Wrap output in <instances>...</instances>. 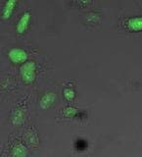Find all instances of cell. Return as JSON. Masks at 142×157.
<instances>
[{
  "instance_id": "1",
  "label": "cell",
  "mask_w": 142,
  "mask_h": 157,
  "mask_svg": "<svg viewBox=\"0 0 142 157\" xmlns=\"http://www.w3.org/2000/svg\"><path fill=\"white\" fill-rule=\"evenodd\" d=\"M21 75L23 78L26 82H32L36 78V65L34 61H26L23 65L21 66Z\"/></svg>"
},
{
  "instance_id": "2",
  "label": "cell",
  "mask_w": 142,
  "mask_h": 157,
  "mask_svg": "<svg viewBox=\"0 0 142 157\" xmlns=\"http://www.w3.org/2000/svg\"><path fill=\"white\" fill-rule=\"evenodd\" d=\"M8 55L10 59L13 62L20 63V62H24L28 58V53L27 51L23 48L20 47H13L9 50Z\"/></svg>"
},
{
  "instance_id": "3",
  "label": "cell",
  "mask_w": 142,
  "mask_h": 157,
  "mask_svg": "<svg viewBox=\"0 0 142 157\" xmlns=\"http://www.w3.org/2000/svg\"><path fill=\"white\" fill-rule=\"evenodd\" d=\"M29 20H31V13H29L28 11H26L21 16V18L19 19V21L16 25V29L19 33H23V32L26 31V29L28 28Z\"/></svg>"
},
{
  "instance_id": "4",
  "label": "cell",
  "mask_w": 142,
  "mask_h": 157,
  "mask_svg": "<svg viewBox=\"0 0 142 157\" xmlns=\"http://www.w3.org/2000/svg\"><path fill=\"white\" fill-rule=\"evenodd\" d=\"M56 99V94L53 91H48L41 96L40 100H39V104L41 108H47L51 104H53L54 101Z\"/></svg>"
},
{
  "instance_id": "5",
  "label": "cell",
  "mask_w": 142,
  "mask_h": 157,
  "mask_svg": "<svg viewBox=\"0 0 142 157\" xmlns=\"http://www.w3.org/2000/svg\"><path fill=\"white\" fill-rule=\"evenodd\" d=\"M126 25L131 31H142V17H132L127 20Z\"/></svg>"
},
{
  "instance_id": "6",
  "label": "cell",
  "mask_w": 142,
  "mask_h": 157,
  "mask_svg": "<svg viewBox=\"0 0 142 157\" xmlns=\"http://www.w3.org/2000/svg\"><path fill=\"white\" fill-rule=\"evenodd\" d=\"M16 0H7L5 2L3 9H2V16L3 18H9L11 16V14L13 12V10L15 8V5H16Z\"/></svg>"
},
{
  "instance_id": "7",
  "label": "cell",
  "mask_w": 142,
  "mask_h": 157,
  "mask_svg": "<svg viewBox=\"0 0 142 157\" xmlns=\"http://www.w3.org/2000/svg\"><path fill=\"white\" fill-rule=\"evenodd\" d=\"M64 95H65V97L67 98V99H73V97H75V90H73V88L71 87H66V88H64Z\"/></svg>"
},
{
  "instance_id": "8",
  "label": "cell",
  "mask_w": 142,
  "mask_h": 157,
  "mask_svg": "<svg viewBox=\"0 0 142 157\" xmlns=\"http://www.w3.org/2000/svg\"><path fill=\"white\" fill-rule=\"evenodd\" d=\"M23 112L20 110V109H18V110H16L14 112V115H13V121L15 122V123H19V122H21L22 120H23Z\"/></svg>"
},
{
  "instance_id": "9",
  "label": "cell",
  "mask_w": 142,
  "mask_h": 157,
  "mask_svg": "<svg viewBox=\"0 0 142 157\" xmlns=\"http://www.w3.org/2000/svg\"><path fill=\"white\" fill-rule=\"evenodd\" d=\"M63 113L66 116H73L77 113V109H76V108H73V107L69 106V107L64 108V109H63Z\"/></svg>"
}]
</instances>
